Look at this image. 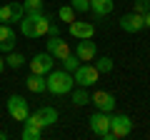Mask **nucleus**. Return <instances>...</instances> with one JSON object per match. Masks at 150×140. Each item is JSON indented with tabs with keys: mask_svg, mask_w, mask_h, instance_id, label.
Instances as JSON below:
<instances>
[{
	"mask_svg": "<svg viewBox=\"0 0 150 140\" xmlns=\"http://www.w3.org/2000/svg\"><path fill=\"white\" fill-rule=\"evenodd\" d=\"M70 35H73L75 40H90L93 35H95V25L88 20H78L75 18L73 23H70Z\"/></svg>",
	"mask_w": 150,
	"mask_h": 140,
	"instance_id": "9d476101",
	"label": "nucleus"
},
{
	"mask_svg": "<svg viewBox=\"0 0 150 140\" xmlns=\"http://www.w3.org/2000/svg\"><path fill=\"white\" fill-rule=\"evenodd\" d=\"M50 28V18L45 13H25V18L20 20V33L25 38H45Z\"/></svg>",
	"mask_w": 150,
	"mask_h": 140,
	"instance_id": "f257e3e1",
	"label": "nucleus"
},
{
	"mask_svg": "<svg viewBox=\"0 0 150 140\" xmlns=\"http://www.w3.org/2000/svg\"><path fill=\"white\" fill-rule=\"evenodd\" d=\"M3 70H5V58H0V75H3Z\"/></svg>",
	"mask_w": 150,
	"mask_h": 140,
	"instance_id": "c756f323",
	"label": "nucleus"
},
{
	"mask_svg": "<svg viewBox=\"0 0 150 140\" xmlns=\"http://www.w3.org/2000/svg\"><path fill=\"white\" fill-rule=\"evenodd\" d=\"M25 88L30 93H45L48 90V83H45V75H35V73H30L25 80Z\"/></svg>",
	"mask_w": 150,
	"mask_h": 140,
	"instance_id": "2eb2a0df",
	"label": "nucleus"
},
{
	"mask_svg": "<svg viewBox=\"0 0 150 140\" xmlns=\"http://www.w3.org/2000/svg\"><path fill=\"white\" fill-rule=\"evenodd\" d=\"M58 33H60V30H58V25H53V23H50V28H48V35H58Z\"/></svg>",
	"mask_w": 150,
	"mask_h": 140,
	"instance_id": "cd10ccee",
	"label": "nucleus"
},
{
	"mask_svg": "<svg viewBox=\"0 0 150 140\" xmlns=\"http://www.w3.org/2000/svg\"><path fill=\"white\" fill-rule=\"evenodd\" d=\"M88 125H90V130L98 135L100 140H115L110 133V113H93L90 118H88Z\"/></svg>",
	"mask_w": 150,
	"mask_h": 140,
	"instance_id": "7ed1b4c3",
	"label": "nucleus"
},
{
	"mask_svg": "<svg viewBox=\"0 0 150 140\" xmlns=\"http://www.w3.org/2000/svg\"><path fill=\"white\" fill-rule=\"evenodd\" d=\"M25 125H35V128L45 130V123H43V118H40L38 113H30V115H28V118H25Z\"/></svg>",
	"mask_w": 150,
	"mask_h": 140,
	"instance_id": "a878e982",
	"label": "nucleus"
},
{
	"mask_svg": "<svg viewBox=\"0 0 150 140\" xmlns=\"http://www.w3.org/2000/svg\"><path fill=\"white\" fill-rule=\"evenodd\" d=\"M15 43H18V35L8 23H0V53H10L15 50Z\"/></svg>",
	"mask_w": 150,
	"mask_h": 140,
	"instance_id": "9b49d317",
	"label": "nucleus"
},
{
	"mask_svg": "<svg viewBox=\"0 0 150 140\" xmlns=\"http://www.w3.org/2000/svg\"><path fill=\"white\" fill-rule=\"evenodd\" d=\"M90 103L100 110V113H112L115 105H118L115 95H112V93H105V90H95V93L90 95Z\"/></svg>",
	"mask_w": 150,
	"mask_h": 140,
	"instance_id": "1a4fd4ad",
	"label": "nucleus"
},
{
	"mask_svg": "<svg viewBox=\"0 0 150 140\" xmlns=\"http://www.w3.org/2000/svg\"><path fill=\"white\" fill-rule=\"evenodd\" d=\"M70 100H73V105H78V108H83V105H88L90 103V93H88V88L78 85L70 90Z\"/></svg>",
	"mask_w": 150,
	"mask_h": 140,
	"instance_id": "dca6fc26",
	"label": "nucleus"
},
{
	"mask_svg": "<svg viewBox=\"0 0 150 140\" xmlns=\"http://www.w3.org/2000/svg\"><path fill=\"white\" fill-rule=\"evenodd\" d=\"M120 28H123L125 33H140L145 28V18L140 15V13H125V15L120 18Z\"/></svg>",
	"mask_w": 150,
	"mask_h": 140,
	"instance_id": "f8f14e48",
	"label": "nucleus"
},
{
	"mask_svg": "<svg viewBox=\"0 0 150 140\" xmlns=\"http://www.w3.org/2000/svg\"><path fill=\"white\" fill-rule=\"evenodd\" d=\"M53 65H55V58L45 50V53H38L30 60V73H35V75H48L50 70H53Z\"/></svg>",
	"mask_w": 150,
	"mask_h": 140,
	"instance_id": "6e6552de",
	"label": "nucleus"
},
{
	"mask_svg": "<svg viewBox=\"0 0 150 140\" xmlns=\"http://www.w3.org/2000/svg\"><path fill=\"white\" fill-rule=\"evenodd\" d=\"M45 83H48V93H53V95H68L75 88L73 73H68V70H50Z\"/></svg>",
	"mask_w": 150,
	"mask_h": 140,
	"instance_id": "f03ea898",
	"label": "nucleus"
},
{
	"mask_svg": "<svg viewBox=\"0 0 150 140\" xmlns=\"http://www.w3.org/2000/svg\"><path fill=\"white\" fill-rule=\"evenodd\" d=\"M98 75H100V73L95 70V65L80 63V65H78V70L73 73V80H75V85L90 88V85H95V83H98Z\"/></svg>",
	"mask_w": 150,
	"mask_h": 140,
	"instance_id": "39448f33",
	"label": "nucleus"
},
{
	"mask_svg": "<svg viewBox=\"0 0 150 140\" xmlns=\"http://www.w3.org/2000/svg\"><path fill=\"white\" fill-rule=\"evenodd\" d=\"M35 113L40 115V118H43L45 128H48V125H53V123H58V110H55V108H50V105H43V108H38Z\"/></svg>",
	"mask_w": 150,
	"mask_h": 140,
	"instance_id": "f3484780",
	"label": "nucleus"
},
{
	"mask_svg": "<svg viewBox=\"0 0 150 140\" xmlns=\"http://www.w3.org/2000/svg\"><path fill=\"white\" fill-rule=\"evenodd\" d=\"M50 55H53L55 60H65V58H68V55H70V45L65 43L63 38H60V40H58V45H55V48H53V53H50Z\"/></svg>",
	"mask_w": 150,
	"mask_h": 140,
	"instance_id": "6ab92c4d",
	"label": "nucleus"
},
{
	"mask_svg": "<svg viewBox=\"0 0 150 140\" xmlns=\"http://www.w3.org/2000/svg\"><path fill=\"white\" fill-rule=\"evenodd\" d=\"M25 18V8L23 3H5V5H0V23H20Z\"/></svg>",
	"mask_w": 150,
	"mask_h": 140,
	"instance_id": "0eeeda50",
	"label": "nucleus"
},
{
	"mask_svg": "<svg viewBox=\"0 0 150 140\" xmlns=\"http://www.w3.org/2000/svg\"><path fill=\"white\" fill-rule=\"evenodd\" d=\"M70 8L75 13H88L90 10V0H70Z\"/></svg>",
	"mask_w": 150,
	"mask_h": 140,
	"instance_id": "393cba45",
	"label": "nucleus"
},
{
	"mask_svg": "<svg viewBox=\"0 0 150 140\" xmlns=\"http://www.w3.org/2000/svg\"><path fill=\"white\" fill-rule=\"evenodd\" d=\"M130 130H133V120L128 118L125 113H110V133L112 138H125V135H130Z\"/></svg>",
	"mask_w": 150,
	"mask_h": 140,
	"instance_id": "423d86ee",
	"label": "nucleus"
},
{
	"mask_svg": "<svg viewBox=\"0 0 150 140\" xmlns=\"http://www.w3.org/2000/svg\"><path fill=\"white\" fill-rule=\"evenodd\" d=\"M60 63L65 65L63 70H68V73H75V70H78V65H80V58H78L75 53H70L68 58H65V60H60Z\"/></svg>",
	"mask_w": 150,
	"mask_h": 140,
	"instance_id": "5701e85b",
	"label": "nucleus"
},
{
	"mask_svg": "<svg viewBox=\"0 0 150 140\" xmlns=\"http://www.w3.org/2000/svg\"><path fill=\"white\" fill-rule=\"evenodd\" d=\"M23 63H25V55H20V53H15V50H10V53L5 55V65H8V68H13V70H18V68H23Z\"/></svg>",
	"mask_w": 150,
	"mask_h": 140,
	"instance_id": "a211bd4d",
	"label": "nucleus"
},
{
	"mask_svg": "<svg viewBox=\"0 0 150 140\" xmlns=\"http://www.w3.org/2000/svg\"><path fill=\"white\" fill-rule=\"evenodd\" d=\"M23 8H25V13H43L45 0H23Z\"/></svg>",
	"mask_w": 150,
	"mask_h": 140,
	"instance_id": "4be33fe9",
	"label": "nucleus"
},
{
	"mask_svg": "<svg viewBox=\"0 0 150 140\" xmlns=\"http://www.w3.org/2000/svg\"><path fill=\"white\" fill-rule=\"evenodd\" d=\"M112 8H115L112 0H90V13L95 18H105L108 13H112Z\"/></svg>",
	"mask_w": 150,
	"mask_h": 140,
	"instance_id": "4468645a",
	"label": "nucleus"
},
{
	"mask_svg": "<svg viewBox=\"0 0 150 140\" xmlns=\"http://www.w3.org/2000/svg\"><path fill=\"white\" fill-rule=\"evenodd\" d=\"M75 55L80 58V63H90V60H95V55H98V45L93 43V38L90 40H80L78 48H75Z\"/></svg>",
	"mask_w": 150,
	"mask_h": 140,
	"instance_id": "ddd939ff",
	"label": "nucleus"
},
{
	"mask_svg": "<svg viewBox=\"0 0 150 140\" xmlns=\"http://www.w3.org/2000/svg\"><path fill=\"white\" fill-rule=\"evenodd\" d=\"M20 138L23 140H40V138H43V130L35 128V125H25L23 133H20Z\"/></svg>",
	"mask_w": 150,
	"mask_h": 140,
	"instance_id": "aec40b11",
	"label": "nucleus"
},
{
	"mask_svg": "<svg viewBox=\"0 0 150 140\" xmlns=\"http://www.w3.org/2000/svg\"><path fill=\"white\" fill-rule=\"evenodd\" d=\"M8 138V133H0V140H5Z\"/></svg>",
	"mask_w": 150,
	"mask_h": 140,
	"instance_id": "7c9ffc66",
	"label": "nucleus"
},
{
	"mask_svg": "<svg viewBox=\"0 0 150 140\" xmlns=\"http://www.w3.org/2000/svg\"><path fill=\"white\" fill-rule=\"evenodd\" d=\"M8 113H10L13 120H18V123H25V118L30 115V105H28V100L23 95H10L5 103Z\"/></svg>",
	"mask_w": 150,
	"mask_h": 140,
	"instance_id": "20e7f679",
	"label": "nucleus"
},
{
	"mask_svg": "<svg viewBox=\"0 0 150 140\" xmlns=\"http://www.w3.org/2000/svg\"><path fill=\"white\" fill-rule=\"evenodd\" d=\"M143 18H145V28H150V10H148V13H145V15H143Z\"/></svg>",
	"mask_w": 150,
	"mask_h": 140,
	"instance_id": "c85d7f7f",
	"label": "nucleus"
},
{
	"mask_svg": "<svg viewBox=\"0 0 150 140\" xmlns=\"http://www.w3.org/2000/svg\"><path fill=\"white\" fill-rule=\"evenodd\" d=\"M75 15H78V13H75V10H73L70 5H63V8L58 10V18H60L63 23H68V25H70V23L75 20Z\"/></svg>",
	"mask_w": 150,
	"mask_h": 140,
	"instance_id": "b1692460",
	"label": "nucleus"
},
{
	"mask_svg": "<svg viewBox=\"0 0 150 140\" xmlns=\"http://www.w3.org/2000/svg\"><path fill=\"white\" fill-rule=\"evenodd\" d=\"M148 10H150V0H135V3H133V13H140V15H145Z\"/></svg>",
	"mask_w": 150,
	"mask_h": 140,
	"instance_id": "bb28decb",
	"label": "nucleus"
},
{
	"mask_svg": "<svg viewBox=\"0 0 150 140\" xmlns=\"http://www.w3.org/2000/svg\"><path fill=\"white\" fill-rule=\"evenodd\" d=\"M112 68H115V63H112V58H108V55L98 58V63H95V70H98V73H112Z\"/></svg>",
	"mask_w": 150,
	"mask_h": 140,
	"instance_id": "412c9836",
	"label": "nucleus"
}]
</instances>
